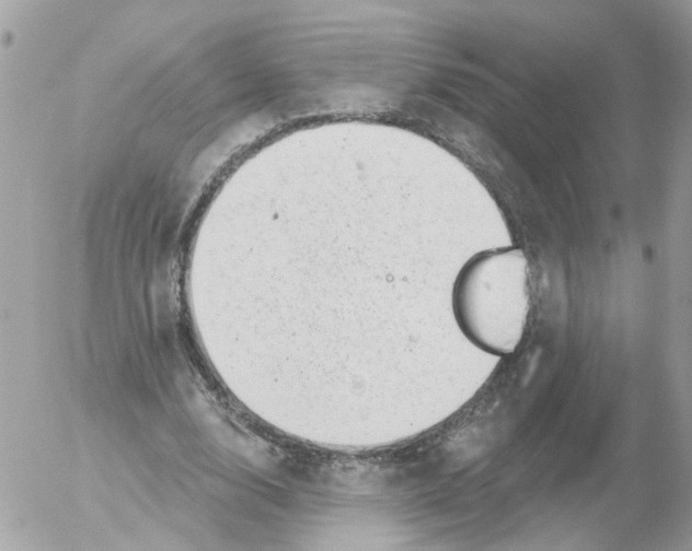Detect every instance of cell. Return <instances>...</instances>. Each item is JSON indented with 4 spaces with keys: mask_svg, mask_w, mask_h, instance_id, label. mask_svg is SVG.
<instances>
[{
    "mask_svg": "<svg viewBox=\"0 0 692 551\" xmlns=\"http://www.w3.org/2000/svg\"><path fill=\"white\" fill-rule=\"evenodd\" d=\"M452 308L461 331L477 348L498 356L512 354L530 309L524 253L499 248L469 259L454 280Z\"/></svg>",
    "mask_w": 692,
    "mask_h": 551,
    "instance_id": "1",
    "label": "cell"
}]
</instances>
